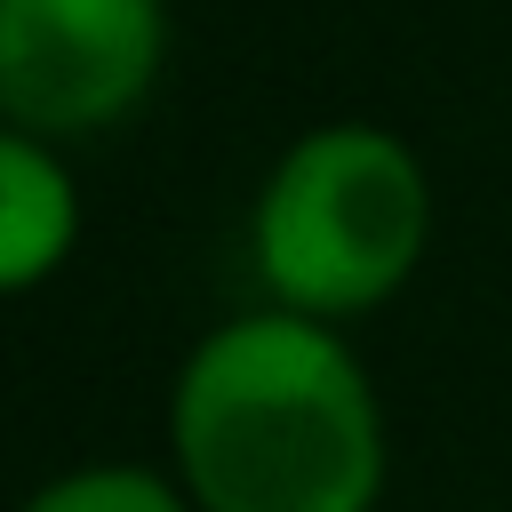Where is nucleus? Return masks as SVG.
<instances>
[{"label": "nucleus", "mask_w": 512, "mask_h": 512, "mask_svg": "<svg viewBox=\"0 0 512 512\" xmlns=\"http://www.w3.org/2000/svg\"><path fill=\"white\" fill-rule=\"evenodd\" d=\"M72 224H80L72 176L32 136H8L0 144V280L8 288H32L72 248Z\"/></svg>", "instance_id": "20e7f679"}, {"label": "nucleus", "mask_w": 512, "mask_h": 512, "mask_svg": "<svg viewBox=\"0 0 512 512\" xmlns=\"http://www.w3.org/2000/svg\"><path fill=\"white\" fill-rule=\"evenodd\" d=\"M160 64V0H0V96L16 136L120 120Z\"/></svg>", "instance_id": "7ed1b4c3"}, {"label": "nucleus", "mask_w": 512, "mask_h": 512, "mask_svg": "<svg viewBox=\"0 0 512 512\" xmlns=\"http://www.w3.org/2000/svg\"><path fill=\"white\" fill-rule=\"evenodd\" d=\"M24 512H184V496H176L160 472H136V464H96V472H72V480L40 488Z\"/></svg>", "instance_id": "39448f33"}, {"label": "nucleus", "mask_w": 512, "mask_h": 512, "mask_svg": "<svg viewBox=\"0 0 512 512\" xmlns=\"http://www.w3.org/2000/svg\"><path fill=\"white\" fill-rule=\"evenodd\" d=\"M424 176L384 128H320L304 136L256 208V264L288 312L336 320L384 304L424 248Z\"/></svg>", "instance_id": "f03ea898"}, {"label": "nucleus", "mask_w": 512, "mask_h": 512, "mask_svg": "<svg viewBox=\"0 0 512 512\" xmlns=\"http://www.w3.org/2000/svg\"><path fill=\"white\" fill-rule=\"evenodd\" d=\"M176 464L208 512H368L384 480L376 392L320 320H232L176 376Z\"/></svg>", "instance_id": "f257e3e1"}]
</instances>
